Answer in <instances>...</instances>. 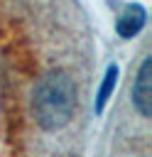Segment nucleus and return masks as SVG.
<instances>
[{
    "instance_id": "f257e3e1",
    "label": "nucleus",
    "mask_w": 152,
    "mask_h": 157,
    "mask_svg": "<svg viewBox=\"0 0 152 157\" xmlns=\"http://www.w3.org/2000/svg\"><path fill=\"white\" fill-rule=\"evenodd\" d=\"M74 108H76V88L69 74L51 71L37 83L32 93V110L34 120L44 130L64 128L74 115Z\"/></svg>"
},
{
    "instance_id": "f03ea898",
    "label": "nucleus",
    "mask_w": 152,
    "mask_h": 157,
    "mask_svg": "<svg viewBox=\"0 0 152 157\" xmlns=\"http://www.w3.org/2000/svg\"><path fill=\"white\" fill-rule=\"evenodd\" d=\"M132 103L142 115H150L152 110V86H150V56L142 61L135 88H132Z\"/></svg>"
},
{
    "instance_id": "7ed1b4c3",
    "label": "nucleus",
    "mask_w": 152,
    "mask_h": 157,
    "mask_svg": "<svg viewBox=\"0 0 152 157\" xmlns=\"http://www.w3.org/2000/svg\"><path fill=\"white\" fill-rule=\"evenodd\" d=\"M145 20H147V12L140 5H125V10L120 12V17L115 22V29H118L120 37L130 39V37H135L145 27Z\"/></svg>"
},
{
    "instance_id": "20e7f679",
    "label": "nucleus",
    "mask_w": 152,
    "mask_h": 157,
    "mask_svg": "<svg viewBox=\"0 0 152 157\" xmlns=\"http://www.w3.org/2000/svg\"><path fill=\"white\" fill-rule=\"evenodd\" d=\"M115 78H118V66H108L105 78H103V86H101V93H98V113L103 110V105H105V101H108L110 91L115 88Z\"/></svg>"
}]
</instances>
